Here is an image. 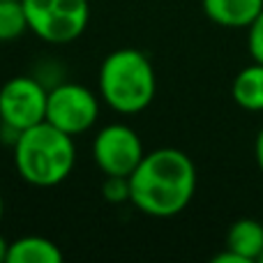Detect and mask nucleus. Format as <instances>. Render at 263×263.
Returning a JSON list of instances; mask_svg holds the SVG:
<instances>
[{
  "label": "nucleus",
  "mask_w": 263,
  "mask_h": 263,
  "mask_svg": "<svg viewBox=\"0 0 263 263\" xmlns=\"http://www.w3.org/2000/svg\"><path fill=\"white\" fill-rule=\"evenodd\" d=\"M205 16L222 28H250L263 9V0H201Z\"/></svg>",
  "instance_id": "nucleus-8"
},
{
  "label": "nucleus",
  "mask_w": 263,
  "mask_h": 263,
  "mask_svg": "<svg viewBox=\"0 0 263 263\" xmlns=\"http://www.w3.org/2000/svg\"><path fill=\"white\" fill-rule=\"evenodd\" d=\"M100 97L116 114L134 116L145 111L157 92V77L148 55L139 49H116L100 65Z\"/></svg>",
  "instance_id": "nucleus-3"
},
{
  "label": "nucleus",
  "mask_w": 263,
  "mask_h": 263,
  "mask_svg": "<svg viewBox=\"0 0 263 263\" xmlns=\"http://www.w3.org/2000/svg\"><path fill=\"white\" fill-rule=\"evenodd\" d=\"M145 150L141 136L129 125L111 123L102 127L92 141V157L104 176H125L129 178L132 171L139 166Z\"/></svg>",
  "instance_id": "nucleus-7"
},
{
  "label": "nucleus",
  "mask_w": 263,
  "mask_h": 263,
  "mask_svg": "<svg viewBox=\"0 0 263 263\" xmlns=\"http://www.w3.org/2000/svg\"><path fill=\"white\" fill-rule=\"evenodd\" d=\"M49 90L35 77H14L0 88V125L16 134L46 120Z\"/></svg>",
  "instance_id": "nucleus-6"
},
{
  "label": "nucleus",
  "mask_w": 263,
  "mask_h": 263,
  "mask_svg": "<svg viewBox=\"0 0 263 263\" xmlns=\"http://www.w3.org/2000/svg\"><path fill=\"white\" fill-rule=\"evenodd\" d=\"M74 136L51 123H37L23 129L14 141V166L32 187H55L74 171Z\"/></svg>",
  "instance_id": "nucleus-2"
},
{
  "label": "nucleus",
  "mask_w": 263,
  "mask_h": 263,
  "mask_svg": "<svg viewBox=\"0 0 263 263\" xmlns=\"http://www.w3.org/2000/svg\"><path fill=\"white\" fill-rule=\"evenodd\" d=\"M3 213H5V203H3V196H0V219H3Z\"/></svg>",
  "instance_id": "nucleus-18"
},
{
  "label": "nucleus",
  "mask_w": 263,
  "mask_h": 263,
  "mask_svg": "<svg viewBox=\"0 0 263 263\" xmlns=\"http://www.w3.org/2000/svg\"><path fill=\"white\" fill-rule=\"evenodd\" d=\"M213 263H245V261H242L240 256L236 254V252L224 250V252H219V254L213 256Z\"/></svg>",
  "instance_id": "nucleus-15"
},
{
  "label": "nucleus",
  "mask_w": 263,
  "mask_h": 263,
  "mask_svg": "<svg viewBox=\"0 0 263 263\" xmlns=\"http://www.w3.org/2000/svg\"><path fill=\"white\" fill-rule=\"evenodd\" d=\"M100 118V97L81 83H58L46 97V123L69 136L86 134Z\"/></svg>",
  "instance_id": "nucleus-5"
},
{
  "label": "nucleus",
  "mask_w": 263,
  "mask_h": 263,
  "mask_svg": "<svg viewBox=\"0 0 263 263\" xmlns=\"http://www.w3.org/2000/svg\"><path fill=\"white\" fill-rule=\"evenodd\" d=\"M261 263H263V256H261Z\"/></svg>",
  "instance_id": "nucleus-19"
},
{
  "label": "nucleus",
  "mask_w": 263,
  "mask_h": 263,
  "mask_svg": "<svg viewBox=\"0 0 263 263\" xmlns=\"http://www.w3.org/2000/svg\"><path fill=\"white\" fill-rule=\"evenodd\" d=\"M254 157H256V164H259L261 173H263V127L259 129L256 134V141H254Z\"/></svg>",
  "instance_id": "nucleus-16"
},
{
  "label": "nucleus",
  "mask_w": 263,
  "mask_h": 263,
  "mask_svg": "<svg viewBox=\"0 0 263 263\" xmlns=\"http://www.w3.org/2000/svg\"><path fill=\"white\" fill-rule=\"evenodd\" d=\"M247 49H250L252 60L263 63V9L247 28Z\"/></svg>",
  "instance_id": "nucleus-14"
},
{
  "label": "nucleus",
  "mask_w": 263,
  "mask_h": 263,
  "mask_svg": "<svg viewBox=\"0 0 263 263\" xmlns=\"http://www.w3.org/2000/svg\"><path fill=\"white\" fill-rule=\"evenodd\" d=\"M7 250H9V242L0 236V263H7Z\"/></svg>",
  "instance_id": "nucleus-17"
},
{
  "label": "nucleus",
  "mask_w": 263,
  "mask_h": 263,
  "mask_svg": "<svg viewBox=\"0 0 263 263\" xmlns=\"http://www.w3.org/2000/svg\"><path fill=\"white\" fill-rule=\"evenodd\" d=\"M196 192V166L178 148L143 155L129 176V203L148 217L166 219L182 213Z\"/></svg>",
  "instance_id": "nucleus-1"
},
{
  "label": "nucleus",
  "mask_w": 263,
  "mask_h": 263,
  "mask_svg": "<svg viewBox=\"0 0 263 263\" xmlns=\"http://www.w3.org/2000/svg\"><path fill=\"white\" fill-rule=\"evenodd\" d=\"M102 196L109 203H125L129 201V178L125 176H104Z\"/></svg>",
  "instance_id": "nucleus-13"
},
{
  "label": "nucleus",
  "mask_w": 263,
  "mask_h": 263,
  "mask_svg": "<svg viewBox=\"0 0 263 263\" xmlns=\"http://www.w3.org/2000/svg\"><path fill=\"white\" fill-rule=\"evenodd\" d=\"M28 30L21 0H0V42H14Z\"/></svg>",
  "instance_id": "nucleus-12"
},
{
  "label": "nucleus",
  "mask_w": 263,
  "mask_h": 263,
  "mask_svg": "<svg viewBox=\"0 0 263 263\" xmlns=\"http://www.w3.org/2000/svg\"><path fill=\"white\" fill-rule=\"evenodd\" d=\"M227 250L236 252L245 263L261 261L263 256V224L256 219H238L227 233Z\"/></svg>",
  "instance_id": "nucleus-9"
},
{
  "label": "nucleus",
  "mask_w": 263,
  "mask_h": 263,
  "mask_svg": "<svg viewBox=\"0 0 263 263\" xmlns=\"http://www.w3.org/2000/svg\"><path fill=\"white\" fill-rule=\"evenodd\" d=\"M236 104L245 111H263V63H252L236 74L231 86Z\"/></svg>",
  "instance_id": "nucleus-11"
},
{
  "label": "nucleus",
  "mask_w": 263,
  "mask_h": 263,
  "mask_svg": "<svg viewBox=\"0 0 263 263\" xmlns=\"http://www.w3.org/2000/svg\"><path fill=\"white\" fill-rule=\"evenodd\" d=\"M28 30L46 44H69L79 40L90 21L88 0H21Z\"/></svg>",
  "instance_id": "nucleus-4"
},
{
  "label": "nucleus",
  "mask_w": 263,
  "mask_h": 263,
  "mask_svg": "<svg viewBox=\"0 0 263 263\" xmlns=\"http://www.w3.org/2000/svg\"><path fill=\"white\" fill-rule=\"evenodd\" d=\"M63 252L53 240L42 236H23L9 242L7 263H60Z\"/></svg>",
  "instance_id": "nucleus-10"
}]
</instances>
